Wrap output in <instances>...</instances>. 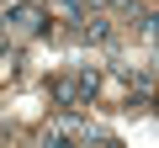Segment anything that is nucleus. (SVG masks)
I'll use <instances>...</instances> for the list:
<instances>
[{
    "label": "nucleus",
    "instance_id": "1",
    "mask_svg": "<svg viewBox=\"0 0 159 148\" xmlns=\"http://www.w3.org/2000/svg\"><path fill=\"white\" fill-rule=\"evenodd\" d=\"M96 90H101V74L85 63L80 74H69V80H53V101L58 106H69V111H80V106H90L96 101Z\"/></svg>",
    "mask_w": 159,
    "mask_h": 148
},
{
    "label": "nucleus",
    "instance_id": "2",
    "mask_svg": "<svg viewBox=\"0 0 159 148\" xmlns=\"http://www.w3.org/2000/svg\"><path fill=\"white\" fill-rule=\"evenodd\" d=\"M6 27L21 32V37H37L43 32V0H11L6 6Z\"/></svg>",
    "mask_w": 159,
    "mask_h": 148
},
{
    "label": "nucleus",
    "instance_id": "3",
    "mask_svg": "<svg viewBox=\"0 0 159 148\" xmlns=\"http://www.w3.org/2000/svg\"><path fill=\"white\" fill-rule=\"evenodd\" d=\"M80 37L96 42V48H106V42L117 37V21H111L106 11H85V16H80Z\"/></svg>",
    "mask_w": 159,
    "mask_h": 148
},
{
    "label": "nucleus",
    "instance_id": "4",
    "mask_svg": "<svg viewBox=\"0 0 159 148\" xmlns=\"http://www.w3.org/2000/svg\"><path fill=\"white\" fill-rule=\"evenodd\" d=\"M48 11L64 16V21H80V16H85V0H48Z\"/></svg>",
    "mask_w": 159,
    "mask_h": 148
},
{
    "label": "nucleus",
    "instance_id": "5",
    "mask_svg": "<svg viewBox=\"0 0 159 148\" xmlns=\"http://www.w3.org/2000/svg\"><path fill=\"white\" fill-rule=\"evenodd\" d=\"M154 106H159V85H154Z\"/></svg>",
    "mask_w": 159,
    "mask_h": 148
},
{
    "label": "nucleus",
    "instance_id": "6",
    "mask_svg": "<svg viewBox=\"0 0 159 148\" xmlns=\"http://www.w3.org/2000/svg\"><path fill=\"white\" fill-rule=\"evenodd\" d=\"M0 6H11V0H0Z\"/></svg>",
    "mask_w": 159,
    "mask_h": 148
}]
</instances>
